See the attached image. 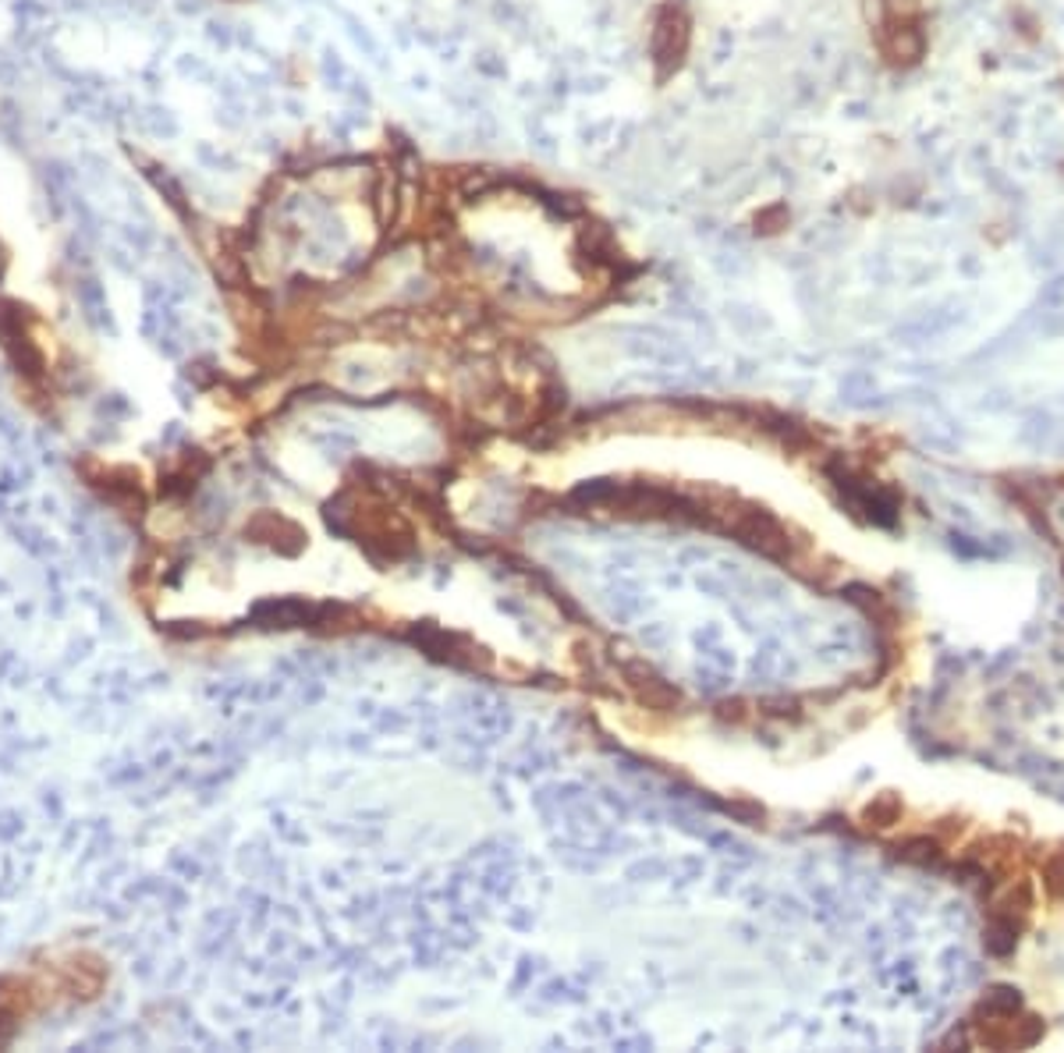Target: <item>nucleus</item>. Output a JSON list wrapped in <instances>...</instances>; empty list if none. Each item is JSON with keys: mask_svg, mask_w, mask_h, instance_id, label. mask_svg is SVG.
Here are the masks:
<instances>
[{"mask_svg": "<svg viewBox=\"0 0 1064 1053\" xmlns=\"http://www.w3.org/2000/svg\"><path fill=\"white\" fill-rule=\"evenodd\" d=\"M685 50H688V22H685L682 8L667 4V8L656 11L653 32H650V54H653V64H656V78L664 82V78H671L674 72H678Z\"/></svg>", "mask_w": 1064, "mask_h": 1053, "instance_id": "obj_1", "label": "nucleus"}, {"mask_svg": "<svg viewBox=\"0 0 1064 1053\" xmlns=\"http://www.w3.org/2000/svg\"><path fill=\"white\" fill-rule=\"evenodd\" d=\"M881 46L894 64H919L926 54V36L916 22H887Z\"/></svg>", "mask_w": 1064, "mask_h": 1053, "instance_id": "obj_2", "label": "nucleus"}, {"mask_svg": "<svg viewBox=\"0 0 1064 1053\" xmlns=\"http://www.w3.org/2000/svg\"><path fill=\"white\" fill-rule=\"evenodd\" d=\"M501 185H504V175L497 171V167H465V171L459 175V192L465 199H483L494 189H501Z\"/></svg>", "mask_w": 1064, "mask_h": 1053, "instance_id": "obj_3", "label": "nucleus"}, {"mask_svg": "<svg viewBox=\"0 0 1064 1053\" xmlns=\"http://www.w3.org/2000/svg\"><path fill=\"white\" fill-rule=\"evenodd\" d=\"M373 207H377V220L383 228L394 224V213H398V175L394 167L391 171H380L377 178V189H373Z\"/></svg>", "mask_w": 1064, "mask_h": 1053, "instance_id": "obj_4", "label": "nucleus"}, {"mask_svg": "<svg viewBox=\"0 0 1064 1053\" xmlns=\"http://www.w3.org/2000/svg\"><path fill=\"white\" fill-rule=\"evenodd\" d=\"M919 8H923L919 0H884L887 22H916Z\"/></svg>", "mask_w": 1064, "mask_h": 1053, "instance_id": "obj_5", "label": "nucleus"}, {"mask_svg": "<svg viewBox=\"0 0 1064 1053\" xmlns=\"http://www.w3.org/2000/svg\"><path fill=\"white\" fill-rule=\"evenodd\" d=\"M351 36L359 40V46H366L369 54H377V43H373V36H369V32H366L362 25H355V22H351Z\"/></svg>", "mask_w": 1064, "mask_h": 1053, "instance_id": "obj_6", "label": "nucleus"}]
</instances>
